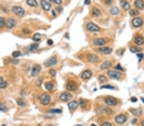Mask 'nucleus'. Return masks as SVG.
<instances>
[{"label":"nucleus","mask_w":144,"mask_h":126,"mask_svg":"<svg viewBox=\"0 0 144 126\" xmlns=\"http://www.w3.org/2000/svg\"><path fill=\"white\" fill-rule=\"evenodd\" d=\"M49 73H50V74L52 76H55L56 75V71L53 69H50V71H49Z\"/></svg>","instance_id":"obj_42"},{"label":"nucleus","mask_w":144,"mask_h":126,"mask_svg":"<svg viewBox=\"0 0 144 126\" xmlns=\"http://www.w3.org/2000/svg\"><path fill=\"white\" fill-rule=\"evenodd\" d=\"M16 25V21L12 18H8L5 20V26L8 29L14 28Z\"/></svg>","instance_id":"obj_4"},{"label":"nucleus","mask_w":144,"mask_h":126,"mask_svg":"<svg viewBox=\"0 0 144 126\" xmlns=\"http://www.w3.org/2000/svg\"><path fill=\"white\" fill-rule=\"evenodd\" d=\"M39 47V44L38 43H33L32 45H31V46L29 48V50L30 51H33L37 49V48Z\"/></svg>","instance_id":"obj_37"},{"label":"nucleus","mask_w":144,"mask_h":126,"mask_svg":"<svg viewBox=\"0 0 144 126\" xmlns=\"http://www.w3.org/2000/svg\"><path fill=\"white\" fill-rule=\"evenodd\" d=\"M5 26V19L3 17H0V28L4 27Z\"/></svg>","instance_id":"obj_36"},{"label":"nucleus","mask_w":144,"mask_h":126,"mask_svg":"<svg viewBox=\"0 0 144 126\" xmlns=\"http://www.w3.org/2000/svg\"><path fill=\"white\" fill-rule=\"evenodd\" d=\"M40 4L42 8L45 11H49L51 7V4L49 2H47L46 0H40Z\"/></svg>","instance_id":"obj_12"},{"label":"nucleus","mask_w":144,"mask_h":126,"mask_svg":"<svg viewBox=\"0 0 144 126\" xmlns=\"http://www.w3.org/2000/svg\"><path fill=\"white\" fill-rule=\"evenodd\" d=\"M101 126H111V124L109 122H104Z\"/></svg>","instance_id":"obj_47"},{"label":"nucleus","mask_w":144,"mask_h":126,"mask_svg":"<svg viewBox=\"0 0 144 126\" xmlns=\"http://www.w3.org/2000/svg\"><path fill=\"white\" fill-rule=\"evenodd\" d=\"M52 14H53V15L54 16H55V11L54 10H52Z\"/></svg>","instance_id":"obj_52"},{"label":"nucleus","mask_w":144,"mask_h":126,"mask_svg":"<svg viewBox=\"0 0 144 126\" xmlns=\"http://www.w3.org/2000/svg\"><path fill=\"white\" fill-rule=\"evenodd\" d=\"M41 39V35L39 33H36L33 36V40L35 41H39Z\"/></svg>","instance_id":"obj_31"},{"label":"nucleus","mask_w":144,"mask_h":126,"mask_svg":"<svg viewBox=\"0 0 144 126\" xmlns=\"http://www.w3.org/2000/svg\"><path fill=\"white\" fill-rule=\"evenodd\" d=\"M17 103L18 104L19 106H26V103L25 102V101L21 99V98H18L17 99Z\"/></svg>","instance_id":"obj_29"},{"label":"nucleus","mask_w":144,"mask_h":126,"mask_svg":"<svg viewBox=\"0 0 144 126\" xmlns=\"http://www.w3.org/2000/svg\"><path fill=\"white\" fill-rule=\"evenodd\" d=\"M8 86V83L3 78H0V89H4Z\"/></svg>","instance_id":"obj_24"},{"label":"nucleus","mask_w":144,"mask_h":126,"mask_svg":"<svg viewBox=\"0 0 144 126\" xmlns=\"http://www.w3.org/2000/svg\"><path fill=\"white\" fill-rule=\"evenodd\" d=\"M47 43H48V45H52L53 44V41L51 39H49V40H47Z\"/></svg>","instance_id":"obj_48"},{"label":"nucleus","mask_w":144,"mask_h":126,"mask_svg":"<svg viewBox=\"0 0 144 126\" xmlns=\"http://www.w3.org/2000/svg\"><path fill=\"white\" fill-rule=\"evenodd\" d=\"M23 33H25V34H26V35H29L30 33V31L29 30L28 28H24L23 29Z\"/></svg>","instance_id":"obj_44"},{"label":"nucleus","mask_w":144,"mask_h":126,"mask_svg":"<svg viewBox=\"0 0 144 126\" xmlns=\"http://www.w3.org/2000/svg\"><path fill=\"white\" fill-rule=\"evenodd\" d=\"M115 122H117L118 124H120V125H121V124H123L124 123H125L127 120V118H126V117L123 115V114H120L119 115H117V116L115 117Z\"/></svg>","instance_id":"obj_6"},{"label":"nucleus","mask_w":144,"mask_h":126,"mask_svg":"<svg viewBox=\"0 0 144 126\" xmlns=\"http://www.w3.org/2000/svg\"><path fill=\"white\" fill-rule=\"evenodd\" d=\"M130 112H131V113L134 115V116H140L142 115V110L140 108L138 109H133V110H130Z\"/></svg>","instance_id":"obj_23"},{"label":"nucleus","mask_w":144,"mask_h":126,"mask_svg":"<svg viewBox=\"0 0 144 126\" xmlns=\"http://www.w3.org/2000/svg\"><path fill=\"white\" fill-rule=\"evenodd\" d=\"M90 126H96V125H95V124H92V125H91Z\"/></svg>","instance_id":"obj_55"},{"label":"nucleus","mask_w":144,"mask_h":126,"mask_svg":"<svg viewBox=\"0 0 144 126\" xmlns=\"http://www.w3.org/2000/svg\"><path fill=\"white\" fill-rule=\"evenodd\" d=\"M41 70V67L40 65H35L31 69V75L32 76H37L40 72Z\"/></svg>","instance_id":"obj_11"},{"label":"nucleus","mask_w":144,"mask_h":126,"mask_svg":"<svg viewBox=\"0 0 144 126\" xmlns=\"http://www.w3.org/2000/svg\"><path fill=\"white\" fill-rule=\"evenodd\" d=\"M21 55H22V54H21V52L19 50L14 51V52H13L12 53V56L13 57H14V58H17V57H20Z\"/></svg>","instance_id":"obj_35"},{"label":"nucleus","mask_w":144,"mask_h":126,"mask_svg":"<svg viewBox=\"0 0 144 126\" xmlns=\"http://www.w3.org/2000/svg\"><path fill=\"white\" fill-rule=\"evenodd\" d=\"M2 126H5V125H3Z\"/></svg>","instance_id":"obj_56"},{"label":"nucleus","mask_w":144,"mask_h":126,"mask_svg":"<svg viewBox=\"0 0 144 126\" xmlns=\"http://www.w3.org/2000/svg\"><path fill=\"white\" fill-rule=\"evenodd\" d=\"M99 51L103 54H105V55H108V54H110L112 52V49H111L110 47H101L99 48Z\"/></svg>","instance_id":"obj_13"},{"label":"nucleus","mask_w":144,"mask_h":126,"mask_svg":"<svg viewBox=\"0 0 144 126\" xmlns=\"http://www.w3.org/2000/svg\"><path fill=\"white\" fill-rule=\"evenodd\" d=\"M86 29L91 32H97L100 30L99 27L93 22L88 23L86 24Z\"/></svg>","instance_id":"obj_5"},{"label":"nucleus","mask_w":144,"mask_h":126,"mask_svg":"<svg viewBox=\"0 0 144 126\" xmlns=\"http://www.w3.org/2000/svg\"><path fill=\"white\" fill-rule=\"evenodd\" d=\"M137 57L139 58V61H140L142 59V58L144 57V55L142 54H137Z\"/></svg>","instance_id":"obj_46"},{"label":"nucleus","mask_w":144,"mask_h":126,"mask_svg":"<svg viewBox=\"0 0 144 126\" xmlns=\"http://www.w3.org/2000/svg\"><path fill=\"white\" fill-rule=\"evenodd\" d=\"M91 3V0H84V4L86 5H89Z\"/></svg>","instance_id":"obj_49"},{"label":"nucleus","mask_w":144,"mask_h":126,"mask_svg":"<svg viewBox=\"0 0 144 126\" xmlns=\"http://www.w3.org/2000/svg\"><path fill=\"white\" fill-rule=\"evenodd\" d=\"M131 101L132 102H133V103H135V102L137 101V99H136V98H135V97H132V98H131Z\"/></svg>","instance_id":"obj_50"},{"label":"nucleus","mask_w":144,"mask_h":126,"mask_svg":"<svg viewBox=\"0 0 144 126\" xmlns=\"http://www.w3.org/2000/svg\"><path fill=\"white\" fill-rule=\"evenodd\" d=\"M87 58H88V60L91 63H95L99 61V57L96 55H95V54H90L87 55Z\"/></svg>","instance_id":"obj_17"},{"label":"nucleus","mask_w":144,"mask_h":126,"mask_svg":"<svg viewBox=\"0 0 144 126\" xmlns=\"http://www.w3.org/2000/svg\"><path fill=\"white\" fill-rule=\"evenodd\" d=\"M141 124H142V126H144V120L142 121V122H141Z\"/></svg>","instance_id":"obj_53"},{"label":"nucleus","mask_w":144,"mask_h":126,"mask_svg":"<svg viewBox=\"0 0 144 126\" xmlns=\"http://www.w3.org/2000/svg\"><path fill=\"white\" fill-rule=\"evenodd\" d=\"M104 101L109 106H115L117 104V100L112 97H108L105 99Z\"/></svg>","instance_id":"obj_8"},{"label":"nucleus","mask_w":144,"mask_h":126,"mask_svg":"<svg viewBox=\"0 0 144 126\" xmlns=\"http://www.w3.org/2000/svg\"><path fill=\"white\" fill-rule=\"evenodd\" d=\"M129 14L131 16H136V15H138L139 14V12H138V10L133 9V10H131L129 11Z\"/></svg>","instance_id":"obj_32"},{"label":"nucleus","mask_w":144,"mask_h":126,"mask_svg":"<svg viewBox=\"0 0 144 126\" xmlns=\"http://www.w3.org/2000/svg\"><path fill=\"white\" fill-rule=\"evenodd\" d=\"M7 108L3 103H0V112H6Z\"/></svg>","instance_id":"obj_39"},{"label":"nucleus","mask_w":144,"mask_h":126,"mask_svg":"<svg viewBox=\"0 0 144 126\" xmlns=\"http://www.w3.org/2000/svg\"><path fill=\"white\" fill-rule=\"evenodd\" d=\"M19 62V61L17 60V59H14V60L12 61V63L13 64H18Z\"/></svg>","instance_id":"obj_51"},{"label":"nucleus","mask_w":144,"mask_h":126,"mask_svg":"<svg viewBox=\"0 0 144 126\" xmlns=\"http://www.w3.org/2000/svg\"><path fill=\"white\" fill-rule=\"evenodd\" d=\"M67 89L69 90V91H74V90H76V89H77V86H76V83H74V82H69L67 83Z\"/></svg>","instance_id":"obj_19"},{"label":"nucleus","mask_w":144,"mask_h":126,"mask_svg":"<svg viewBox=\"0 0 144 126\" xmlns=\"http://www.w3.org/2000/svg\"><path fill=\"white\" fill-rule=\"evenodd\" d=\"M94 45H98V46H102V45H105L106 43V41L105 40V39L103 38H96L94 40Z\"/></svg>","instance_id":"obj_16"},{"label":"nucleus","mask_w":144,"mask_h":126,"mask_svg":"<svg viewBox=\"0 0 144 126\" xmlns=\"http://www.w3.org/2000/svg\"><path fill=\"white\" fill-rule=\"evenodd\" d=\"M120 4L124 10H128L131 8L129 3L126 0H120Z\"/></svg>","instance_id":"obj_20"},{"label":"nucleus","mask_w":144,"mask_h":126,"mask_svg":"<svg viewBox=\"0 0 144 126\" xmlns=\"http://www.w3.org/2000/svg\"><path fill=\"white\" fill-rule=\"evenodd\" d=\"M12 12L15 15L19 17H23L25 14V11L24 8H23L21 6H14L12 8Z\"/></svg>","instance_id":"obj_1"},{"label":"nucleus","mask_w":144,"mask_h":126,"mask_svg":"<svg viewBox=\"0 0 144 126\" xmlns=\"http://www.w3.org/2000/svg\"><path fill=\"white\" fill-rule=\"evenodd\" d=\"M56 63H57V59L55 57H53L45 61L44 63V66L46 67H51L56 64Z\"/></svg>","instance_id":"obj_7"},{"label":"nucleus","mask_w":144,"mask_h":126,"mask_svg":"<svg viewBox=\"0 0 144 126\" xmlns=\"http://www.w3.org/2000/svg\"><path fill=\"white\" fill-rule=\"evenodd\" d=\"M40 103L44 106H47L51 102V96L47 94H43L40 97Z\"/></svg>","instance_id":"obj_2"},{"label":"nucleus","mask_w":144,"mask_h":126,"mask_svg":"<svg viewBox=\"0 0 144 126\" xmlns=\"http://www.w3.org/2000/svg\"><path fill=\"white\" fill-rule=\"evenodd\" d=\"M92 14L95 17H98L101 15V10L96 7H94L92 9Z\"/></svg>","instance_id":"obj_27"},{"label":"nucleus","mask_w":144,"mask_h":126,"mask_svg":"<svg viewBox=\"0 0 144 126\" xmlns=\"http://www.w3.org/2000/svg\"><path fill=\"white\" fill-rule=\"evenodd\" d=\"M51 113H62V111L60 109H56V108H54L50 110Z\"/></svg>","instance_id":"obj_38"},{"label":"nucleus","mask_w":144,"mask_h":126,"mask_svg":"<svg viewBox=\"0 0 144 126\" xmlns=\"http://www.w3.org/2000/svg\"><path fill=\"white\" fill-rule=\"evenodd\" d=\"M86 104H87V103H86V101L84 99H80V101H79V104L80 105L81 107L83 108H84L86 107Z\"/></svg>","instance_id":"obj_34"},{"label":"nucleus","mask_w":144,"mask_h":126,"mask_svg":"<svg viewBox=\"0 0 144 126\" xmlns=\"http://www.w3.org/2000/svg\"><path fill=\"white\" fill-rule=\"evenodd\" d=\"M141 99H142V101L144 103V98H141Z\"/></svg>","instance_id":"obj_54"},{"label":"nucleus","mask_w":144,"mask_h":126,"mask_svg":"<svg viewBox=\"0 0 144 126\" xmlns=\"http://www.w3.org/2000/svg\"><path fill=\"white\" fill-rule=\"evenodd\" d=\"M104 3L106 5H110V4H112V3H113V0H104Z\"/></svg>","instance_id":"obj_43"},{"label":"nucleus","mask_w":144,"mask_h":126,"mask_svg":"<svg viewBox=\"0 0 144 126\" xmlns=\"http://www.w3.org/2000/svg\"><path fill=\"white\" fill-rule=\"evenodd\" d=\"M72 98V94L69 92H64L60 94V99L63 102H67Z\"/></svg>","instance_id":"obj_3"},{"label":"nucleus","mask_w":144,"mask_h":126,"mask_svg":"<svg viewBox=\"0 0 144 126\" xmlns=\"http://www.w3.org/2000/svg\"><path fill=\"white\" fill-rule=\"evenodd\" d=\"M132 24L134 27H140L143 24V20L139 17L134 18L132 20Z\"/></svg>","instance_id":"obj_10"},{"label":"nucleus","mask_w":144,"mask_h":126,"mask_svg":"<svg viewBox=\"0 0 144 126\" xmlns=\"http://www.w3.org/2000/svg\"><path fill=\"white\" fill-rule=\"evenodd\" d=\"M111 65H112V64L110 61H105L104 63L101 64V69L102 70H104V69H109V68L111 67Z\"/></svg>","instance_id":"obj_21"},{"label":"nucleus","mask_w":144,"mask_h":126,"mask_svg":"<svg viewBox=\"0 0 144 126\" xmlns=\"http://www.w3.org/2000/svg\"><path fill=\"white\" fill-rule=\"evenodd\" d=\"M54 87V83L52 81H48L45 84V88L47 90L51 91L53 90Z\"/></svg>","instance_id":"obj_25"},{"label":"nucleus","mask_w":144,"mask_h":126,"mask_svg":"<svg viewBox=\"0 0 144 126\" xmlns=\"http://www.w3.org/2000/svg\"><path fill=\"white\" fill-rule=\"evenodd\" d=\"M134 5L136 8H138L140 10L144 9V1L143 0H135L134 3Z\"/></svg>","instance_id":"obj_14"},{"label":"nucleus","mask_w":144,"mask_h":126,"mask_svg":"<svg viewBox=\"0 0 144 126\" xmlns=\"http://www.w3.org/2000/svg\"><path fill=\"white\" fill-rule=\"evenodd\" d=\"M101 89H114L115 87H113L112 86H109V85H105L101 87Z\"/></svg>","instance_id":"obj_40"},{"label":"nucleus","mask_w":144,"mask_h":126,"mask_svg":"<svg viewBox=\"0 0 144 126\" xmlns=\"http://www.w3.org/2000/svg\"><path fill=\"white\" fill-rule=\"evenodd\" d=\"M134 41L135 44H136L137 45H142L144 43V40L143 37L141 36H136L134 38Z\"/></svg>","instance_id":"obj_22"},{"label":"nucleus","mask_w":144,"mask_h":126,"mask_svg":"<svg viewBox=\"0 0 144 126\" xmlns=\"http://www.w3.org/2000/svg\"><path fill=\"white\" fill-rule=\"evenodd\" d=\"M50 1L56 4H60L62 3V0H50Z\"/></svg>","instance_id":"obj_41"},{"label":"nucleus","mask_w":144,"mask_h":126,"mask_svg":"<svg viewBox=\"0 0 144 126\" xmlns=\"http://www.w3.org/2000/svg\"><path fill=\"white\" fill-rule=\"evenodd\" d=\"M92 76V72L90 70H85L81 74V78L84 80L89 79Z\"/></svg>","instance_id":"obj_15"},{"label":"nucleus","mask_w":144,"mask_h":126,"mask_svg":"<svg viewBox=\"0 0 144 126\" xmlns=\"http://www.w3.org/2000/svg\"><path fill=\"white\" fill-rule=\"evenodd\" d=\"M108 75L109 76V78H111V79H118L120 76V73L119 72L113 70H109L108 72Z\"/></svg>","instance_id":"obj_9"},{"label":"nucleus","mask_w":144,"mask_h":126,"mask_svg":"<svg viewBox=\"0 0 144 126\" xmlns=\"http://www.w3.org/2000/svg\"><path fill=\"white\" fill-rule=\"evenodd\" d=\"M119 13V8L117 7H113V8H111L110 9V14L111 15H117Z\"/></svg>","instance_id":"obj_28"},{"label":"nucleus","mask_w":144,"mask_h":126,"mask_svg":"<svg viewBox=\"0 0 144 126\" xmlns=\"http://www.w3.org/2000/svg\"><path fill=\"white\" fill-rule=\"evenodd\" d=\"M26 3L29 6H33V7H37L38 6L37 0H26Z\"/></svg>","instance_id":"obj_26"},{"label":"nucleus","mask_w":144,"mask_h":126,"mask_svg":"<svg viewBox=\"0 0 144 126\" xmlns=\"http://www.w3.org/2000/svg\"><path fill=\"white\" fill-rule=\"evenodd\" d=\"M98 79H99V81L101 83H104L105 81H106V80H107V78H106V77L104 75H99V77H98Z\"/></svg>","instance_id":"obj_33"},{"label":"nucleus","mask_w":144,"mask_h":126,"mask_svg":"<svg viewBox=\"0 0 144 126\" xmlns=\"http://www.w3.org/2000/svg\"><path fill=\"white\" fill-rule=\"evenodd\" d=\"M130 51L132 53H137L141 51V49L140 48L136 47H131L130 48Z\"/></svg>","instance_id":"obj_30"},{"label":"nucleus","mask_w":144,"mask_h":126,"mask_svg":"<svg viewBox=\"0 0 144 126\" xmlns=\"http://www.w3.org/2000/svg\"><path fill=\"white\" fill-rule=\"evenodd\" d=\"M116 69H118V70H120V71H123V69H122V68L121 67V66L120 64H119L117 66H116Z\"/></svg>","instance_id":"obj_45"},{"label":"nucleus","mask_w":144,"mask_h":126,"mask_svg":"<svg viewBox=\"0 0 144 126\" xmlns=\"http://www.w3.org/2000/svg\"><path fill=\"white\" fill-rule=\"evenodd\" d=\"M78 102H77L76 101H72L68 104V107L70 110H75L78 107Z\"/></svg>","instance_id":"obj_18"}]
</instances>
